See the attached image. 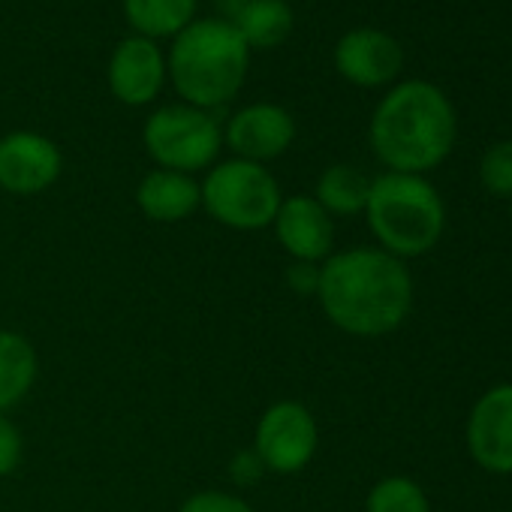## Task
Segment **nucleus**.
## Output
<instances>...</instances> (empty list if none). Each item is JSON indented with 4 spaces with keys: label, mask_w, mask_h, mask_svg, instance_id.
<instances>
[{
    "label": "nucleus",
    "mask_w": 512,
    "mask_h": 512,
    "mask_svg": "<svg viewBox=\"0 0 512 512\" xmlns=\"http://www.w3.org/2000/svg\"><path fill=\"white\" fill-rule=\"evenodd\" d=\"M413 275L380 247L338 250L320 266L317 302L326 320L353 338H383L413 311Z\"/></svg>",
    "instance_id": "nucleus-1"
},
{
    "label": "nucleus",
    "mask_w": 512,
    "mask_h": 512,
    "mask_svg": "<svg viewBox=\"0 0 512 512\" xmlns=\"http://www.w3.org/2000/svg\"><path fill=\"white\" fill-rule=\"evenodd\" d=\"M455 109L449 97L422 79L395 85L371 118V148L389 172L422 175L455 148Z\"/></svg>",
    "instance_id": "nucleus-2"
},
{
    "label": "nucleus",
    "mask_w": 512,
    "mask_h": 512,
    "mask_svg": "<svg viewBox=\"0 0 512 512\" xmlns=\"http://www.w3.org/2000/svg\"><path fill=\"white\" fill-rule=\"evenodd\" d=\"M247 64L250 49L232 22L202 19L190 22L175 37L166 70L181 100L208 112L235 100L244 85Z\"/></svg>",
    "instance_id": "nucleus-3"
},
{
    "label": "nucleus",
    "mask_w": 512,
    "mask_h": 512,
    "mask_svg": "<svg viewBox=\"0 0 512 512\" xmlns=\"http://www.w3.org/2000/svg\"><path fill=\"white\" fill-rule=\"evenodd\" d=\"M362 214L380 250L398 260H416L434 250L446 229V205L425 175L383 172L371 178Z\"/></svg>",
    "instance_id": "nucleus-4"
},
{
    "label": "nucleus",
    "mask_w": 512,
    "mask_h": 512,
    "mask_svg": "<svg viewBox=\"0 0 512 512\" xmlns=\"http://www.w3.org/2000/svg\"><path fill=\"white\" fill-rule=\"evenodd\" d=\"M205 214L235 232H260L275 223V214L284 202L278 178L250 160H220L199 181Z\"/></svg>",
    "instance_id": "nucleus-5"
},
{
    "label": "nucleus",
    "mask_w": 512,
    "mask_h": 512,
    "mask_svg": "<svg viewBox=\"0 0 512 512\" xmlns=\"http://www.w3.org/2000/svg\"><path fill=\"white\" fill-rule=\"evenodd\" d=\"M145 151L157 169L169 172H202L217 163L223 130L211 112L196 106H163L157 109L142 130Z\"/></svg>",
    "instance_id": "nucleus-6"
},
{
    "label": "nucleus",
    "mask_w": 512,
    "mask_h": 512,
    "mask_svg": "<svg viewBox=\"0 0 512 512\" xmlns=\"http://www.w3.org/2000/svg\"><path fill=\"white\" fill-rule=\"evenodd\" d=\"M269 473L293 476L302 473L317 449H320V425L317 416L293 398L269 404L253 428V446H250Z\"/></svg>",
    "instance_id": "nucleus-7"
},
{
    "label": "nucleus",
    "mask_w": 512,
    "mask_h": 512,
    "mask_svg": "<svg viewBox=\"0 0 512 512\" xmlns=\"http://www.w3.org/2000/svg\"><path fill=\"white\" fill-rule=\"evenodd\" d=\"M64 169L61 148L31 130H16L0 139V190L10 196H37L49 190Z\"/></svg>",
    "instance_id": "nucleus-8"
},
{
    "label": "nucleus",
    "mask_w": 512,
    "mask_h": 512,
    "mask_svg": "<svg viewBox=\"0 0 512 512\" xmlns=\"http://www.w3.org/2000/svg\"><path fill=\"white\" fill-rule=\"evenodd\" d=\"M470 458L488 470L512 473V383L491 386L470 410L464 428Z\"/></svg>",
    "instance_id": "nucleus-9"
},
{
    "label": "nucleus",
    "mask_w": 512,
    "mask_h": 512,
    "mask_svg": "<svg viewBox=\"0 0 512 512\" xmlns=\"http://www.w3.org/2000/svg\"><path fill=\"white\" fill-rule=\"evenodd\" d=\"M272 229L293 263L323 266L335 253V217L311 193L284 196Z\"/></svg>",
    "instance_id": "nucleus-10"
},
{
    "label": "nucleus",
    "mask_w": 512,
    "mask_h": 512,
    "mask_svg": "<svg viewBox=\"0 0 512 512\" xmlns=\"http://www.w3.org/2000/svg\"><path fill=\"white\" fill-rule=\"evenodd\" d=\"M293 139H296V121L278 103H250L238 109L223 130V142L238 160L263 163V166L287 154Z\"/></svg>",
    "instance_id": "nucleus-11"
},
{
    "label": "nucleus",
    "mask_w": 512,
    "mask_h": 512,
    "mask_svg": "<svg viewBox=\"0 0 512 512\" xmlns=\"http://www.w3.org/2000/svg\"><path fill=\"white\" fill-rule=\"evenodd\" d=\"M338 73L359 88H383L398 79L404 52L398 40L377 28H359L341 37L335 49Z\"/></svg>",
    "instance_id": "nucleus-12"
},
{
    "label": "nucleus",
    "mask_w": 512,
    "mask_h": 512,
    "mask_svg": "<svg viewBox=\"0 0 512 512\" xmlns=\"http://www.w3.org/2000/svg\"><path fill=\"white\" fill-rule=\"evenodd\" d=\"M166 82V61L154 40L127 37L109 61V88L124 106H148Z\"/></svg>",
    "instance_id": "nucleus-13"
},
{
    "label": "nucleus",
    "mask_w": 512,
    "mask_h": 512,
    "mask_svg": "<svg viewBox=\"0 0 512 512\" xmlns=\"http://www.w3.org/2000/svg\"><path fill=\"white\" fill-rule=\"evenodd\" d=\"M136 208L154 223H181L202 208L199 181L184 172L154 169L136 187Z\"/></svg>",
    "instance_id": "nucleus-14"
},
{
    "label": "nucleus",
    "mask_w": 512,
    "mask_h": 512,
    "mask_svg": "<svg viewBox=\"0 0 512 512\" xmlns=\"http://www.w3.org/2000/svg\"><path fill=\"white\" fill-rule=\"evenodd\" d=\"M40 377V356L28 335L0 329V413L19 407Z\"/></svg>",
    "instance_id": "nucleus-15"
},
{
    "label": "nucleus",
    "mask_w": 512,
    "mask_h": 512,
    "mask_svg": "<svg viewBox=\"0 0 512 512\" xmlns=\"http://www.w3.org/2000/svg\"><path fill=\"white\" fill-rule=\"evenodd\" d=\"M232 28L241 34L247 49H275L293 34V10L287 0H247Z\"/></svg>",
    "instance_id": "nucleus-16"
},
{
    "label": "nucleus",
    "mask_w": 512,
    "mask_h": 512,
    "mask_svg": "<svg viewBox=\"0 0 512 512\" xmlns=\"http://www.w3.org/2000/svg\"><path fill=\"white\" fill-rule=\"evenodd\" d=\"M368 193H371V178L350 166V163H335L329 169H323V175L317 178V190L311 193L332 217H353L362 214L368 205Z\"/></svg>",
    "instance_id": "nucleus-17"
},
{
    "label": "nucleus",
    "mask_w": 512,
    "mask_h": 512,
    "mask_svg": "<svg viewBox=\"0 0 512 512\" xmlns=\"http://www.w3.org/2000/svg\"><path fill=\"white\" fill-rule=\"evenodd\" d=\"M124 16L145 40L178 37L196 16V0H124Z\"/></svg>",
    "instance_id": "nucleus-18"
},
{
    "label": "nucleus",
    "mask_w": 512,
    "mask_h": 512,
    "mask_svg": "<svg viewBox=\"0 0 512 512\" xmlns=\"http://www.w3.org/2000/svg\"><path fill=\"white\" fill-rule=\"evenodd\" d=\"M365 512H431V500L416 479L395 473L371 485Z\"/></svg>",
    "instance_id": "nucleus-19"
},
{
    "label": "nucleus",
    "mask_w": 512,
    "mask_h": 512,
    "mask_svg": "<svg viewBox=\"0 0 512 512\" xmlns=\"http://www.w3.org/2000/svg\"><path fill=\"white\" fill-rule=\"evenodd\" d=\"M479 181L491 196H512V139L497 142L482 154Z\"/></svg>",
    "instance_id": "nucleus-20"
},
{
    "label": "nucleus",
    "mask_w": 512,
    "mask_h": 512,
    "mask_svg": "<svg viewBox=\"0 0 512 512\" xmlns=\"http://www.w3.org/2000/svg\"><path fill=\"white\" fill-rule=\"evenodd\" d=\"M178 512H256L244 497L220 488H205L181 500Z\"/></svg>",
    "instance_id": "nucleus-21"
},
{
    "label": "nucleus",
    "mask_w": 512,
    "mask_h": 512,
    "mask_svg": "<svg viewBox=\"0 0 512 512\" xmlns=\"http://www.w3.org/2000/svg\"><path fill=\"white\" fill-rule=\"evenodd\" d=\"M22 458H25V434L10 416L0 413V479L13 476L22 467Z\"/></svg>",
    "instance_id": "nucleus-22"
},
{
    "label": "nucleus",
    "mask_w": 512,
    "mask_h": 512,
    "mask_svg": "<svg viewBox=\"0 0 512 512\" xmlns=\"http://www.w3.org/2000/svg\"><path fill=\"white\" fill-rule=\"evenodd\" d=\"M266 464L260 461V455H256L253 449H238L232 458H229V479L241 488H250L256 485L263 476H266Z\"/></svg>",
    "instance_id": "nucleus-23"
},
{
    "label": "nucleus",
    "mask_w": 512,
    "mask_h": 512,
    "mask_svg": "<svg viewBox=\"0 0 512 512\" xmlns=\"http://www.w3.org/2000/svg\"><path fill=\"white\" fill-rule=\"evenodd\" d=\"M284 284L290 287V293L302 296V299H317L320 290V266L317 263H293L284 272Z\"/></svg>",
    "instance_id": "nucleus-24"
},
{
    "label": "nucleus",
    "mask_w": 512,
    "mask_h": 512,
    "mask_svg": "<svg viewBox=\"0 0 512 512\" xmlns=\"http://www.w3.org/2000/svg\"><path fill=\"white\" fill-rule=\"evenodd\" d=\"M509 220H512V208H509Z\"/></svg>",
    "instance_id": "nucleus-25"
}]
</instances>
